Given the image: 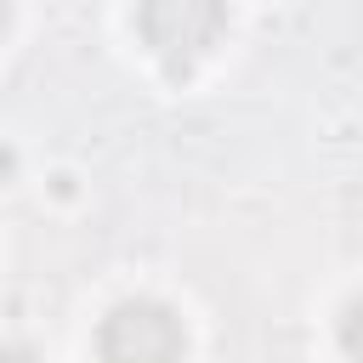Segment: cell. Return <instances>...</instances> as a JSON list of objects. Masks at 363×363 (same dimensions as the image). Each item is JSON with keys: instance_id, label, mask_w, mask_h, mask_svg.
<instances>
[{"instance_id": "1", "label": "cell", "mask_w": 363, "mask_h": 363, "mask_svg": "<svg viewBox=\"0 0 363 363\" xmlns=\"http://www.w3.org/2000/svg\"><path fill=\"white\" fill-rule=\"evenodd\" d=\"M187 329L164 301H119L96 329L102 363H182Z\"/></svg>"}, {"instance_id": "4", "label": "cell", "mask_w": 363, "mask_h": 363, "mask_svg": "<svg viewBox=\"0 0 363 363\" xmlns=\"http://www.w3.org/2000/svg\"><path fill=\"white\" fill-rule=\"evenodd\" d=\"M6 23H11V0H0V34H6Z\"/></svg>"}, {"instance_id": "2", "label": "cell", "mask_w": 363, "mask_h": 363, "mask_svg": "<svg viewBox=\"0 0 363 363\" xmlns=\"http://www.w3.org/2000/svg\"><path fill=\"white\" fill-rule=\"evenodd\" d=\"M136 28L164 68H193L227 28V0H142Z\"/></svg>"}, {"instance_id": "3", "label": "cell", "mask_w": 363, "mask_h": 363, "mask_svg": "<svg viewBox=\"0 0 363 363\" xmlns=\"http://www.w3.org/2000/svg\"><path fill=\"white\" fill-rule=\"evenodd\" d=\"M0 363H40L28 346H0Z\"/></svg>"}]
</instances>
